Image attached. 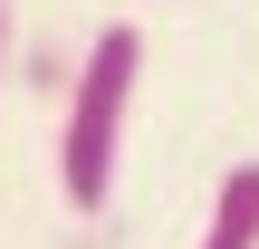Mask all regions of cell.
<instances>
[{"label":"cell","instance_id":"6da1fadb","mask_svg":"<svg viewBox=\"0 0 259 249\" xmlns=\"http://www.w3.org/2000/svg\"><path fill=\"white\" fill-rule=\"evenodd\" d=\"M135 77H144V29L106 19L77 48V86H67V125H58V192L67 211H106L115 202V154H125V115H135Z\"/></svg>","mask_w":259,"mask_h":249},{"label":"cell","instance_id":"7a4b0ae2","mask_svg":"<svg viewBox=\"0 0 259 249\" xmlns=\"http://www.w3.org/2000/svg\"><path fill=\"white\" fill-rule=\"evenodd\" d=\"M202 249H259V163H231V173H221Z\"/></svg>","mask_w":259,"mask_h":249},{"label":"cell","instance_id":"3957f363","mask_svg":"<svg viewBox=\"0 0 259 249\" xmlns=\"http://www.w3.org/2000/svg\"><path fill=\"white\" fill-rule=\"evenodd\" d=\"M10 48H19V29H10V0H0V77H10Z\"/></svg>","mask_w":259,"mask_h":249}]
</instances>
